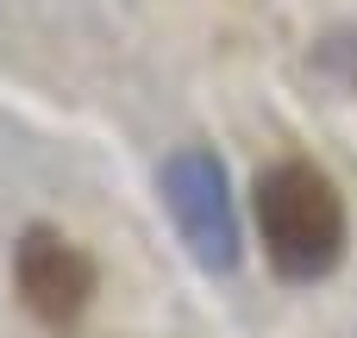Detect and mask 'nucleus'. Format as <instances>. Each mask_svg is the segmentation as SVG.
Listing matches in <instances>:
<instances>
[{
	"mask_svg": "<svg viewBox=\"0 0 357 338\" xmlns=\"http://www.w3.org/2000/svg\"><path fill=\"white\" fill-rule=\"evenodd\" d=\"M251 213H257L264 257L282 282L307 289V282H326L339 270V257H345V194L320 163L289 157V163L257 169Z\"/></svg>",
	"mask_w": 357,
	"mask_h": 338,
	"instance_id": "nucleus-1",
	"label": "nucleus"
},
{
	"mask_svg": "<svg viewBox=\"0 0 357 338\" xmlns=\"http://www.w3.org/2000/svg\"><path fill=\"white\" fill-rule=\"evenodd\" d=\"M157 194H163L169 226H176V238L188 245L195 270L232 276V270H238V207H232L226 163H220L207 144H182V151L163 157Z\"/></svg>",
	"mask_w": 357,
	"mask_h": 338,
	"instance_id": "nucleus-2",
	"label": "nucleus"
},
{
	"mask_svg": "<svg viewBox=\"0 0 357 338\" xmlns=\"http://www.w3.org/2000/svg\"><path fill=\"white\" fill-rule=\"evenodd\" d=\"M13 289H19V301L38 326L75 332L88 301H94V263L56 226H25L19 245H13Z\"/></svg>",
	"mask_w": 357,
	"mask_h": 338,
	"instance_id": "nucleus-3",
	"label": "nucleus"
},
{
	"mask_svg": "<svg viewBox=\"0 0 357 338\" xmlns=\"http://www.w3.org/2000/svg\"><path fill=\"white\" fill-rule=\"evenodd\" d=\"M339 56H345V88H357V38H326V44H320V63H326V69H333Z\"/></svg>",
	"mask_w": 357,
	"mask_h": 338,
	"instance_id": "nucleus-4",
	"label": "nucleus"
}]
</instances>
